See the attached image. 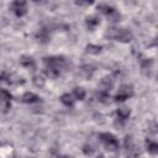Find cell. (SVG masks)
I'll return each mask as SVG.
<instances>
[{"label": "cell", "mask_w": 158, "mask_h": 158, "mask_svg": "<svg viewBox=\"0 0 158 158\" xmlns=\"http://www.w3.org/2000/svg\"><path fill=\"white\" fill-rule=\"evenodd\" d=\"M85 23H86L88 28L93 31V30H94V28L100 23V19H99L98 16H95V15H91V16H88V17H86Z\"/></svg>", "instance_id": "obj_9"}, {"label": "cell", "mask_w": 158, "mask_h": 158, "mask_svg": "<svg viewBox=\"0 0 158 158\" xmlns=\"http://www.w3.org/2000/svg\"><path fill=\"white\" fill-rule=\"evenodd\" d=\"M11 10L15 12V15L17 17H21L27 12V4H26V1H20V0L14 1L11 4Z\"/></svg>", "instance_id": "obj_6"}, {"label": "cell", "mask_w": 158, "mask_h": 158, "mask_svg": "<svg viewBox=\"0 0 158 158\" xmlns=\"http://www.w3.org/2000/svg\"><path fill=\"white\" fill-rule=\"evenodd\" d=\"M20 63H21V65H23L26 68H32V69L35 68V60L30 56H22L20 59Z\"/></svg>", "instance_id": "obj_12"}, {"label": "cell", "mask_w": 158, "mask_h": 158, "mask_svg": "<svg viewBox=\"0 0 158 158\" xmlns=\"http://www.w3.org/2000/svg\"><path fill=\"white\" fill-rule=\"evenodd\" d=\"M33 83H35L37 86H42V85L44 84V80H43L42 77H35V78H33Z\"/></svg>", "instance_id": "obj_18"}, {"label": "cell", "mask_w": 158, "mask_h": 158, "mask_svg": "<svg viewBox=\"0 0 158 158\" xmlns=\"http://www.w3.org/2000/svg\"><path fill=\"white\" fill-rule=\"evenodd\" d=\"M132 95H133L132 85H121L116 96H115V101H125L126 99L131 98Z\"/></svg>", "instance_id": "obj_5"}, {"label": "cell", "mask_w": 158, "mask_h": 158, "mask_svg": "<svg viewBox=\"0 0 158 158\" xmlns=\"http://www.w3.org/2000/svg\"><path fill=\"white\" fill-rule=\"evenodd\" d=\"M101 49H102V47L98 46V44H88L85 47V52L89 54H99L101 52Z\"/></svg>", "instance_id": "obj_15"}, {"label": "cell", "mask_w": 158, "mask_h": 158, "mask_svg": "<svg viewBox=\"0 0 158 158\" xmlns=\"http://www.w3.org/2000/svg\"><path fill=\"white\" fill-rule=\"evenodd\" d=\"M157 79H158V75H157Z\"/></svg>", "instance_id": "obj_21"}, {"label": "cell", "mask_w": 158, "mask_h": 158, "mask_svg": "<svg viewBox=\"0 0 158 158\" xmlns=\"http://www.w3.org/2000/svg\"><path fill=\"white\" fill-rule=\"evenodd\" d=\"M130 114H131V111H130V109H127V107H118L117 111H116V115H117V117H118L120 120H126V118H128Z\"/></svg>", "instance_id": "obj_14"}, {"label": "cell", "mask_w": 158, "mask_h": 158, "mask_svg": "<svg viewBox=\"0 0 158 158\" xmlns=\"http://www.w3.org/2000/svg\"><path fill=\"white\" fill-rule=\"evenodd\" d=\"M12 96L11 94L5 90V89H1V105H2V112H6L9 109H10V101H11Z\"/></svg>", "instance_id": "obj_8"}, {"label": "cell", "mask_w": 158, "mask_h": 158, "mask_svg": "<svg viewBox=\"0 0 158 158\" xmlns=\"http://www.w3.org/2000/svg\"><path fill=\"white\" fill-rule=\"evenodd\" d=\"M153 46H156V47H158V36L154 38V41H153Z\"/></svg>", "instance_id": "obj_20"}, {"label": "cell", "mask_w": 158, "mask_h": 158, "mask_svg": "<svg viewBox=\"0 0 158 158\" xmlns=\"http://www.w3.org/2000/svg\"><path fill=\"white\" fill-rule=\"evenodd\" d=\"M125 148H126V153L130 157H136V156L139 154V152L136 149V146H135L131 136H126L125 137Z\"/></svg>", "instance_id": "obj_7"}, {"label": "cell", "mask_w": 158, "mask_h": 158, "mask_svg": "<svg viewBox=\"0 0 158 158\" xmlns=\"http://www.w3.org/2000/svg\"><path fill=\"white\" fill-rule=\"evenodd\" d=\"M21 101L22 102H27V104H32V102L40 101V98L36 94H33V93H25L21 96Z\"/></svg>", "instance_id": "obj_10"}, {"label": "cell", "mask_w": 158, "mask_h": 158, "mask_svg": "<svg viewBox=\"0 0 158 158\" xmlns=\"http://www.w3.org/2000/svg\"><path fill=\"white\" fill-rule=\"evenodd\" d=\"M43 63H44V70L47 75L52 78H58L62 74V72L67 68V60L62 56L44 57Z\"/></svg>", "instance_id": "obj_1"}, {"label": "cell", "mask_w": 158, "mask_h": 158, "mask_svg": "<svg viewBox=\"0 0 158 158\" xmlns=\"http://www.w3.org/2000/svg\"><path fill=\"white\" fill-rule=\"evenodd\" d=\"M96 9H98L100 12H102L104 15H106L107 19H109L111 22H117V21H120L121 15H120L112 6H110V5H107V4H99V5L96 6Z\"/></svg>", "instance_id": "obj_4"}, {"label": "cell", "mask_w": 158, "mask_h": 158, "mask_svg": "<svg viewBox=\"0 0 158 158\" xmlns=\"http://www.w3.org/2000/svg\"><path fill=\"white\" fill-rule=\"evenodd\" d=\"M75 4H77V5H90V4H91V1H89V2H81V1H77Z\"/></svg>", "instance_id": "obj_19"}, {"label": "cell", "mask_w": 158, "mask_h": 158, "mask_svg": "<svg viewBox=\"0 0 158 158\" xmlns=\"http://www.w3.org/2000/svg\"><path fill=\"white\" fill-rule=\"evenodd\" d=\"M146 148L151 154H158V142L146 139Z\"/></svg>", "instance_id": "obj_11"}, {"label": "cell", "mask_w": 158, "mask_h": 158, "mask_svg": "<svg viewBox=\"0 0 158 158\" xmlns=\"http://www.w3.org/2000/svg\"><path fill=\"white\" fill-rule=\"evenodd\" d=\"M74 95L73 94H69V93H65V94H63L62 96H60V101H62V104H64L65 106H73V104H74Z\"/></svg>", "instance_id": "obj_13"}, {"label": "cell", "mask_w": 158, "mask_h": 158, "mask_svg": "<svg viewBox=\"0 0 158 158\" xmlns=\"http://www.w3.org/2000/svg\"><path fill=\"white\" fill-rule=\"evenodd\" d=\"M73 95H74V98L77 99V100H84V98H85V90L83 89V88H75L74 89V91H73Z\"/></svg>", "instance_id": "obj_16"}, {"label": "cell", "mask_w": 158, "mask_h": 158, "mask_svg": "<svg viewBox=\"0 0 158 158\" xmlns=\"http://www.w3.org/2000/svg\"><path fill=\"white\" fill-rule=\"evenodd\" d=\"M151 60L148 59V60H144V62H142V64H141V68H142V72L144 73V74H149V68H151Z\"/></svg>", "instance_id": "obj_17"}, {"label": "cell", "mask_w": 158, "mask_h": 158, "mask_svg": "<svg viewBox=\"0 0 158 158\" xmlns=\"http://www.w3.org/2000/svg\"><path fill=\"white\" fill-rule=\"evenodd\" d=\"M105 36L109 37V38H111V40L122 42V43H127V42L132 41V38H133L132 32L130 30H127V28H117V27H110V28H107Z\"/></svg>", "instance_id": "obj_2"}, {"label": "cell", "mask_w": 158, "mask_h": 158, "mask_svg": "<svg viewBox=\"0 0 158 158\" xmlns=\"http://www.w3.org/2000/svg\"><path fill=\"white\" fill-rule=\"evenodd\" d=\"M99 138L100 141L104 143V146L109 149V151H116L118 148V141L117 138L112 135V133H109V132H104V133H100L99 135Z\"/></svg>", "instance_id": "obj_3"}]
</instances>
